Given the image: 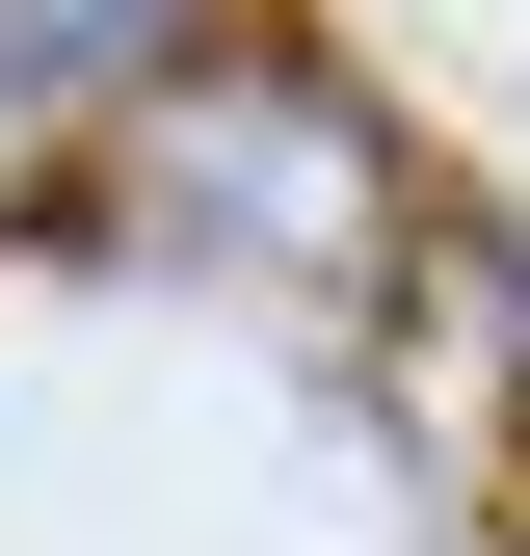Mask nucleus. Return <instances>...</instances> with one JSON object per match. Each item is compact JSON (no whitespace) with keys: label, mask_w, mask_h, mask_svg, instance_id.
I'll use <instances>...</instances> for the list:
<instances>
[{"label":"nucleus","mask_w":530,"mask_h":556,"mask_svg":"<svg viewBox=\"0 0 530 556\" xmlns=\"http://www.w3.org/2000/svg\"><path fill=\"white\" fill-rule=\"evenodd\" d=\"M106 80H186V0H0V106L80 132Z\"/></svg>","instance_id":"1"}]
</instances>
